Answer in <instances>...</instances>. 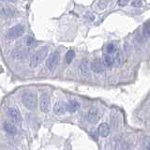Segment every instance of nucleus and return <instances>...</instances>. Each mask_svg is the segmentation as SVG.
Returning a JSON list of instances; mask_svg holds the SVG:
<instances>
[{
  "label": "nucleus",
  "instance_id": "obj_22",
  "mask_svg": "<svg viewBox=\"0 0 150 150\" xmlns=\"http://www.w3.org/2000/svg\"><path fill=\"white\" fill-rule=\"evenodd\" d=\"M119 5H121V6H125V5L128 4V1H119L118 2Z\"/></svg>",
  "mask_w": 150,
  "mask_h": 150
},
{
  "label": "nucleus",
  "instance_id": "obj_14",
  "mask_svg": "<svg viewBox=\"0 0 150 150\" xmlns=\"http://www.w3.org/2000/svg\"><path fill=\"white\" fill-rule=\"evenodd\" d=\"M68 111L69 112H75L80 108V103L74 100H70L68 103Z\"/></svg>",
  "mask_w": 150,
  "mask_h": 150
},
{
  "label": "nucleus",
  "instance_id": "obj_15",
  "mask_svg": "<svg viewBox=\"0 0 150 150\" xmlns=\"http://www.w3.org/2000/svg\"><path fill=\"white\" fill-rule=\"evenodd\" d=\"M25 53L26 52L23 49H15L12 52V56L15 59H23L25 57Z\"/></svg>",
  "mask_w": 150,
  "mask_h": 150
},
{
  "label": "nucleus",
  "instance_id": "obj_11",
  "mask_svg": "<svg viewBox=\"0 0 150 150\" xmlns=\"http://www.w3.org/2000/svg\"><path fill=\"white\" fill-rule=\"evenodd\" d=\"M3 128H4V130L9 135H15L17 133V128L8 121H5L4 122Z\"/></svg>",
  "mask_w": 150,
  "mask_h": 150
},
{
  "label": "nucleus",
  "instance_id": "obj_2",
  "mask_svg": "<svg viewBox=\"0 0 150 150\" xmlns=\"http://www.w3.org/2000/svg\"><path fill=\"white\" fill-rule=\"evenodd\" d=\"M22 102L28 110H34L37 107V96L32 92H25L22 95Z\"/></svg>",
  "mask_w": 150,
  "mask_h": 150
},
{
  "label": "nucleus",
  "instance_id": "obj_21",
  "mask_svg": "<svg viewBox=\"0 0 150 150\" xmlns=\"http://www.w3.org/2000/svg\"><path fill=\"white\" fill-rule=\"evenodd\" d=\"M98 4L100 5L101 8H106V6H107V4H108V3H107V2H102V1H101V2H98Z\"/></svg>",
  "mask_w": 150,
  "mask_h": 150
},
{
  "label": "nucleus",
  "instance_id": "obj_1",
  "mask_svg": "<svg viewBox=\"0 0 150 150\" xmlns=\"http://www.w3.org/2000/svg\"><path fill=\"white\" fill-rule=\"evenodd\" d=\"M47 52H48L47 47H43V48H40V50H38L36 53L33 54L29 61L30 68H36L37 66L44 59V57L47 54Z\"/></svg>",
  "mask_w": 150,
  "mask_h": 150
},
{
  "label": "nucleus",
  "instance_id": "obj_18",
  "mask_svg": "<svg viewBox=\"0 0 150 150\" xmlns=\"http://www.w3.org/2000/svg\"><path fill=\"white\" fill-rule=\"evenodd\" d=\"M74 56H75V53H74V51H72V50H69L68 53L66 54V60H67L68 64L71 63V61L73 60Z\"/></svg>",
  "mask_w": 150,
  "mask_h": 150
},
{
  "label": "nucleus",
  "instance_id": "obj_17",
  "mask_svg": "<svg viewBox=\"0 0 150 150\" xmlns=\"http://www.w3.org/2000/svg\"><path fill=\"white\" fill-rule=\"evenodd\" d=\"M80 69L84 74L88 73V61L86 59H83L81 64H80Z\"/></svg>",
  "mask_w": 150,
  "mask_h": 150
},
{
  "label": "nucleus",
  "instance_id": "obj_10",
  "mask_svg": "<svg viewBox=\"0 0 150 150\" xmlns=\"http://www.w3.org/2000/svg\"><path fill=\"white\" fill-rule=\"evenodd\" d=\"M116 57H117V54L111 55V54H103V63H104V66H106L108 68H112L115 63Z\"/></svg>",
  "mask_w": 150,
  "mask_h": 150
},
{
  "label": "nucleus",
  "instance_id": "obj_9",
  "mask_svg": "<svg viewBox=\"0 0 150 150\" xmlns=\"http://www.w3.org/2000/svg\"><path fill=\"white\" fill-rule=\"evenodd\" d=\"M54 111L56 115H64L68 111V105L63 101H58L54 106Z\"/></svg>",
  "mask_w": 150,
  "mask_h": 150
},
{
  "label": "nucleus",
  "instance_id": "obj_4",
  "mask_svg": "<svg viewBox=\"0 0 150 150\" xmlns=\"http://www.w3.org/2000/svg\"><path fill=\"white\" fill-rule=\"evenodd\" d=\"M25 30H23V26L22 25H17L11 27L7 33V38L9 40H15L17 38L21 37Z\"/></svg>",
  "mask_w": 150,
  "mask_h": 150
},
{
  "label": "nucleus",
  "instance_id": "obj_20",
  "mask_svg": "<svg viewBox=\"0 0 150 150\" xmlns=\"http://www.w3.org/2000/svg\"><path fill=\"white\" fill-rule=\"evenodd\" d=\"M131 4H132V6H133V7H136V8H137V7L142 6V4H143V3L141 2V1H133Z\"/></svg>",
  "mask_w": 150,
  "mask_h": 150
},
{
  "label": "nucleus",
  "instance_id": "obj_13",
  "mask_svg": "<svg viewBox=\"0 0 150 150\" xmlns=\"http://www.w3.org/2000/svg\"><path fill=\"white\" fill-rule=\"evenodd\" d=\"M14 15V11L9 7H4L0 11V16L3 18H11Z\"/></svg>",
  "mask_w": 150,
  "mask_h": 150
},
{
  "label": "nucleus",
  "instance_id": "obj_8",
  "mask_svg": "<svg viewBox=\"0 0 150 150\" xmlns=\"http://www.w3.org/2000/svg\"><path fill=\"white\" fill-rule=\"evenodd\" d=\"M90 68L96 73H101L104 71V65H103V63L100 59L93 60L90 64Z\"/></svg>",
  "mask_w": 150,
  "mask_h": 150
},
{
  "label": "nucleus",
  "instance_id": "obj_16",
  "mask_svg": "<svg viewBox=\"0 0 150 150\" xmlns=\"http://www.w3.org/2000/svg\"><path fill=\"white\" fill-rule=\"evenodd\" d=\"M107 54H111V55H115L117 54V47L114 43H110L106 46V53Z\"/></svg>",
  "mask_w": 150,
  "mask_h": 150
},
{
  "label": "nucleus",
  "instance_id": "obj_12",
  "mask_svg": "<svg viewBox=\"0 0 150 150\" xmlns=\"http://www.w3.org/2000/svg\"><path fill=\"white\" fill-rule=\"evenodd\" d=\"M98 134L101 137H107L110 134V126L107 123H102L98 127Z\"/></svg>",
  "mask_w": 150,
  "mask_h": 150
},
{
  "label": "nucleus",
  "instance_id": "obj_6",
  "mask_svg": "<svg viewBox=\"0 0 150 150\" xmlns=\"http://www.w3.org/2000/svg\"><path fill=\"white\" fill-rule=\"evenodd\" d=\"M8 115L9 116V118L11 119L15 124H21L22 122V116L20 115V112L15 108H8Z\"/></svg>",
  "mask_w": 150,
  "mask_h": 150
},
{
  "label": "nucleus",
  "instance_id": "obj_3",
  "mask_svg": "<svg viewBox=\"0 0 150 150\" xmlns=\"http://www.w3.org/2000/svg\"><path fill=\"white\" fill-rule=\"evenodd\" d=\"M58 60H59V52L58 51L53 52L46 61V67L48 68L49 70L53 71L58 64Z\"/></svg>",
  "mask_w": 150,
  "mask_h": 150
},
{
  "label": "nucleus",
  "instance_id": "obj_19",
  "mask_svg": "<svg viewBox=\"0 0 150 150\" xmlns=\"http://www.w3.org/2000/svg\"><path fill=\"white\" fill-rule=\"evenodd\" d=\"M34 39H33L32 37H27V39H26V44L28 46H31L33 45V43H34Z\"/></svg>",
  "mask_w": 150,
  "mask_h": 150
},
{
  "label": "nucleus",
  "instance_id": "obj_7",
  "mask_svg": "<svg viewBox=\"0 0 150 150\" xmlns=\"http://www.w3.org/2000/svg\"><path fill=\"white\" fill-rule=\"evenodd\" d=\"M100 119V112L97 108H90L87 112V120L89 123L95 124L98 122V120Z\"/></svg>",
  "mask_w": 150,
  "mask_h": 150
},
{
  "label": "nucleus",
  "instance_id": "obj_5",
  "mask_svg": "<svg viewBox=\"0 0 150 150\" xmlns=\"http://www.w3.org/2000/svg\"><path fill=\"white\" fill-rule=\"evenodd\" d=\"M40 110L43 112H48L50 109V98L47 93L41 94L40 100Z\"/></svg>",
  "mask_w": 150,
  "mask_h": 150
}]
</instances>
